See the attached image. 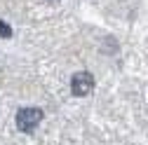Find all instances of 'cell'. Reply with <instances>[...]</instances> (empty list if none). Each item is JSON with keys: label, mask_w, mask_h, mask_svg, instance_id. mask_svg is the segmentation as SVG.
<instances>
[{"label": "cell", "mask_w": 148, "mask_h": 145, "mask_svg": "<svg viewBox=\"0 0 148 145\" xmlns=\"http://www.w3.org/2000/svg\"><path fill=\"white\" fill-rule=\"evenodd\" d=\"M71 89H73L75 96H87V94H92V89H94V77H92L87 70H80V72L73 75Z\"/></svg>", "instance_id": "obj_2"}, {"label": "cell", "mask_w": 148, "mask_h": 145, "mask_svg": "<svg viewBox=\"0 0 148 145\" xmlns=\"http://www.w3.org/2000/svg\"><path fill=\"white\" fill-rule=\"evenodd\" d=\"M42 119V110L40 108H21L19 112H16V126H19L21 131H31L35 126L40 124Z\"/></svg>", "instance_id": "obj_1"}, {"label": "cell", "mask_w": 148, "mask_h": 145, "mask_svg": "<svg viewBox=\"0 0 148 145\" xmlns=\"http://www.w3.org/2000/svg\"><path fill=\"white\" fill-rule=\"evenodd\" d=\"M0 38H12V28H10L3 19H0Z\"/></svg>", "instance_id": "obj_3"}]
</instances>
